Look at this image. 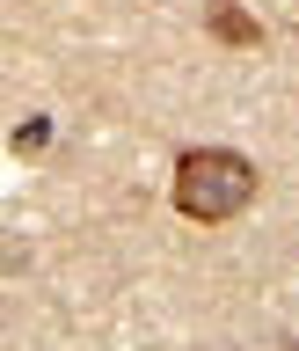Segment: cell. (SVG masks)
<instances>
[{
	"mask_svg": "<svg viewBox=\"0 0 299 351\" xmlns=\"http://www.w3.org/2000/svg\"><path fill=\"white\" fill-rule=\"evenodd\" d=\"M248 197H256V169H248L241 154H226V147H190L183 161H175V213H183V219L219 227V219H234Z\"/></svg>",
	"mask_w": 299,
	"mask_h": 351,
	"instance_id": "cell-1",
	"label": "cell"
},
{
	"mask_svg": "<svg viewBox=\"0 0 299 351\" xmlns=\"http://www.w3.org/2000/svg\"><path fill=\"white\" fill-rule=\"evenodd\" d=\"M205 22H212L219 44H241V51H256V44H263V22L248 15L241 0H212V15H205Z\"/></svg>",
	"mask_w": 299,
	"mask_h": 351,
	"instance_id": "cell-2",
	"label": "cell"
}]
</instances>
